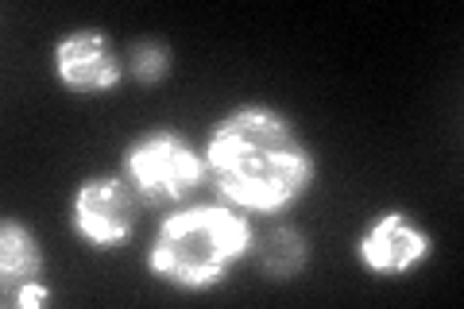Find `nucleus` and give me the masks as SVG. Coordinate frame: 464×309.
Returning <instances> with one entry per match:
<instances>
[{
  "instance_id": "1",
  "label": "nucleus",
  "mask_w": 464,
  "mask_h": 309,
  "mask_svg": "<svg viewBox=\"0 0 464 309\" xmlns=\"http://www.w3.org/2000/svg\"><path fill=\"white\" fill-rule=\"evenodd\" d=\"M206 167L217 201L256 217H279L306 198L317 159L290 116L271 105H237L213 124Z\"/></svg>"
},
{
  "instance_id": "2",
  "label": "nucleus",
  "mask_w": 464,
  "mask_h": 309,
  "mask_svg": "<svg viewBox=\"0 0 464 309\" xmlns=\"http://www.w3.org/2000/svg\"><path fill=\"white\" fill-rule=\"evenodd\" d=\"M256 220L225 201L174 209L148 247V271L174 290L206 294L256 252Z\"/></svg>"
},
{
  "instance_id": "3",
  "label": "nucleus",
  "mask_w": 464,
  "mask_h": 309,
  "mask_svg": "<svg viewBox=\"0 0 464 309\" xmlns=\"http://www.w3.org/2000/svg\"><path fill=\"white\" fill-rule=\"evenodd\" d=\"M121 174L140 194V201L151 205V209H182L209 182L206 151H198L174 128L143 131L140 140L128 143L121 159Z\"/></svg>"
},
{
  "instance_id": "4",
  "label": "nucleus",
  "mask_w": 464,
  "mask_h": 309,
  "mask_svg": "<svg viewBox=\"0 0 464 309\" xmlns=\"http://www.w3.org/2000/svg\"><path fill=\"white\" fill-rule=\"evenodd\" d=\"M140 194L124 182V174H90L70 198V228L93 252L124 247L140 228Z\"/></svg>"
},
{
  "instance_id": "5",
  "label": "nucleus",
  "mask_w": 464,
  "mask_h": 309,
  "mask_svg": "<svg viewBox=\"0 0 464 309\" xmlns=\"http://www.w3.org/2000/svg\"><path fill=\"white\" fill-rule=\"evenodd\" d=\"M430 256H433V237L402 209L375 213L356 237L360 267H364L368 275H375V278L411 275L414 267H422Z\"/></svg>"
},
{
  "instance_id": "6",
  "label": "nucleus",
  "mask_w": 464,
  "mask_h": 309,
  "mask_svg": "<svg viewBox=\"0 0 464 309\" xmlns=\"http://www.w3.org/2000/svg\"><path fill=\"white\" fill-rule=\"evenodd\" d=\"M54 78L78 97H101L124 82V58L101 27H78L54 43Z\"/></svg>"
},
{
  "instance_id": "7",
  "label": "nucleus",
  "mask_w": 464,
  "mask_h": 309,
  "mask_svg": "<svg viewBox=\"0 0 464 309\" xmlns=\"http://www.w3.org/2000/svg\"><path fill=\"white\" fill-rule=\"evenodd\" d=\"M43 247L35 240V232L24 225V220L8 217L0 225V278H5V302L16 294L20 286L35 283L43 275Z\"/></svg>"
},
{
  "instance_id": "8",
  "label": "nucleus",
  "mask_w": 464,
  "mask_h": 309,
  "mask_svg": "<svg viewBox=\"0 0 464 309\" xmlns=\"http://www.w3.org/2000/svg\"><path fill=\"white\" fill-rule=\"evenodd\" d=\"M256 263L271 283H290L306 271L310 244L298 228H271L264 240H256Z\"/></svg>"
},
{
  "instance_id": "9",
  "label": "nucleus",
  "mask_w": 464,
  "mask_h": 309,
  "mask_svg": "<svg viewBox=\"0 0 464 309\" xmlns=\"http://www.w3.org/2000/svg\"><path fill=\"white\" fill-rule=\"evenodd\" d=\"M174 66V54L163 47V43H140L132 51V78L143 82V85H155L163 82Z\"/></svg>"
},
{
  "instance_id": "10",
  "label": "nucleus",
  "mask_w": 464,
  "mask_h": 309,
  "mask_svg": "<svg viewBox=\"0 0 464 309\" xmlns=\"http://www.w3.org/2000/svg\"><path fill=\"white\" fill-rule=\"evenodd\" d=\"M54 302V290L47 286V283H27V286H20L16 294L8 298V305H16V309H32V305H51Z\"/></svg>"
}]
</instances>
